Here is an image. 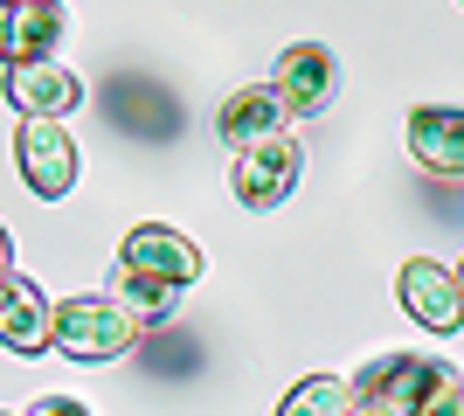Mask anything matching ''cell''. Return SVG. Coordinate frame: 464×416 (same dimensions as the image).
I'll return each mask as SVG.
<instances>
[{
	"label": "cell",
	"mask_w": 464,
	"mask_h": 416,
	"mask_svg": "<svg viewBox=\"0 0 464 416\" xmlns=\"http://www.w3.org/2000/svg\"><path fill=\"white\" fill-rule=\"evenodd\" d=\"M139 340V326L125 319V305L118 298H63L56 305V334H49V347L70 361H118L125 347Z\"/></svg>",
	"instance_id": "cell-1"
},
{
	"label": "cell",
	"mask_w": 464,
	"mask_h": 416,
	"mask_svg": "<svg viewBox=\"0 0 464 416\" xmlns=\"http://www.w3.org/2000/svg\"><path fill=\"white\" fill-rule=\"evenodd\" d=\"M14 167H21V180H28L42 201H63L70 188H77V174H83V153H77V139H70V125H56V119H21Z\"/></svg>",
	"instance_id": "cell-2"
},
{
	"label": "cell",
	"mask_w": 464,
	"mask_h": 416,
	"mask_svg": "<svg viewBox=\"0 0 464 416\" xmlns=\"http://www.w3.org/2000/svg\"><path fill=\"white\" fill-rule=\"evenodd\" d=\"M298 174H305V153H298L291 132H277V139L243 146V153L229 160V195L243 201V208H277V201H291Z\"/></svg>",
	"instance_id": "cell-3"
},
{
	"label": "cell",
	"mask_w": 464,
	"mask_h": 416,
	"mask_svg": "<svg viewBox=\"0 0 464 416\" xmlns=\"http://www.w3.org/2000/svg\"><path fill=\"white\" fill-rule=\"evenodd\" d=\"M118 271L188 292L194 277H201V250H194V237H180L174 222H132L125 243H118Z\"/></svg>",
	"instance_id": "cell-4"
},
{
	"label": "cell",
	"mask_w": 464,
	"mask_h": 416,
	"mask_svg": "<svg viewBox=\"0 0 464 416\" xmlns=\"http://www.w3.org/2000/svg\"><path fill=\"white\" fill-rule=\"evenodd\" d=\"M271 91H277V104H285V119H319L333 104V91H340L333 49L326 42H291L285 56H277V70H271Z\"/></svg>",
	"instance_id": "cell-5"
},
{
	"label": "cell",
	"mask_w": 464,
	"mask_h": 416,
	"mask_svg": "<svg viewBox=\"0 0 464 416\" xmlns=\"http://www.w3.org/2000/svg\"><path fill=\"white\" fill-rule=\"evenodd\" d=\"M63 35H70V7L63 0H0V63H56Z\"/></svg>",
	"instance_id": "cell-6"
},
{
	"label": "cell",
	"mask_w": 464,
	"mask_h": 416,
	"mask_svg": "<svg viewBox=\"0 0 464 416\" xmlns=\"http://www.w3.org/2000/svg\"><path fill=\"white\" fill-rule=\"evenodd\" d=\"M395 298H402V313L416 319V326H430V334H458L464 326V285L450 264L437 257H409L402 271H395Z\"/></svg>",
	"instance_id": "cell-7"
},
{
	"label": "cell",
	"mask_w": 464,
	"mask_h": 416,
	"mask_svg": "<svg viewBox=\"0 0 464 416\" xmlns=\"http://www.w3.org/2000/svg\"><path fill=\"white\" fill-rule=\"evenodd\" d=\"M402 139H409V160L423 174L464 180V104H416Z\"/></svg>",
	"instance_id": "cell-8"
},
{
	"label": "cell",
	"mask_w": 464,
	"mask_h": 416,
	"mask_svg": "<svg viewBox=\"0 0 464 416\" xmlns=\"http://www.w3.org/2000/svg\"><path fill=\"white\" fill-rule=\"evenodd\" d=\"M0 91H7V104H14L21 119H56V125L83 104L77 70H63V63H21V70L0 77Z\"/></svg>",
	"instance_id": "cell-9"
},
{
	"label": "cell",
	"mask_w": 464,
	"mask_h": 416,
	"mask_svg": "<svg viewBox=\"0 0 464 416\" xmlns=\"http://www.w3.org/2000/svg\"><path fill=\"white\" fill-rule=\"evenodd\" d=\"M49 334H56V305L42 298V285L28 271H14L7 285H0V347L28 361V354L49 347Z\"/></svg>",
	"instance_id": "cell-10"
},
{
	"label": "cell",
	"mask_w": 464,
	"mask_h": 416,
	"mask_svg": "<svg viewBox=\"0 0 464 416\" xmlns=\"http://www.w3.org/2000/svg\"><path fill=\"white\" fill-rule=\"evenodd\" d=\"M285 104H277V91L264 83V91H236L222 111H215V132H222V146L229 153H243V146H264V139L285 132Z\"/></svg>",
	"instance_id": "cell-11"
},
{
	"label": "cell",
	"mask_w": 464,
	"mask_h": 416,
	"mask_svg": "<svg viewBox=\"0 0 464 416\" xmlns=\"http://www.w3.org/2000/svg\"><path fill=\"white\" fill-rule=\"evenodd\" d=\"M423 368H430V354H374L353 375V402H388V410L409 416V402L423 389Z\"/></svg>",
	"instance_id": "cell-12"
},
{
	"label": "cell",
	"mask_w": 464,
	"mask_h": 416,
	"mask_svg": "<svg viewBox=\"0 0 464 416\" xmlns=\"http://www.w3.org/2000/svg\"><path fill=\"white\" fill-rule=\"evenodd\" d=\"M111 298L125 305V319H132V326H167V319L180 313V292H174V285L132 277V271H118V264H111Z\"/></svg>",
	"instance_id": "cell-13"
},
{
	"label": "cell",
	"mask_w": 464,
	"mask_h": 416,
	"mask_svg": "<svg viewBox=\"0 0 464 416\" xmlns=\"http://www.w3.org/2000/svg\"><path fill=\"white\" fill-rule=\"evenodd\" d=\"M347 402H353V389L340 375H305L285 402H277V416H347Z\"/></svg>",
	"instance_id": "cell-14"
},
{
	"label": "cell",
	"mask_w": 464,
	"mask_h": 416,
	"mask_svg": "<svg viewBox=\"0 0 464 416\" xmlns=\"http://www.w3.org/2000/svg\"><path fill=\"white\" fill-rule=\"evenodd\" d=\"M21 416H91V410H83L77 396H35V402H28Z\"/></svg>",
	"instance_id": "cell-15"
},
{
	"label": "cell",
	"mask_w": 464,
	"mask_h": 416,
	"mask_svg": "<svg viewBox=\"0 0 464 416\" xmlns=\"http://www.w3.org/2000/svg\"><path fill=\"white\" fill-rule=\"evenodd\" d=\"M7 277H14V237L0 229V285H7Z\"/></svg>",
	"instance_id": "cell-16"
},
{
	"label": "cell",
	"mask_w": 464,
	"mask_h": 416,
	"mask_svg": "<svg viewBox=\"0 0 464 416\" xmlns=\"http://www.w3.org/2000/svg\"><path fill=\"white\" fill-rule=\"evenodd\" d=\"M347 416H402V410H388V402H347Z\"/></svg>",
	"instance_id": "cell-17"
},
{
	"label": "cell",
	"mask_w": 464,
	"mask_h": 416,
	"mask_svg": "<svg viewBox=\"0 0 464 416\" xmlns=\"http://www.w3.org/2000/svg\"><path fill=\"white\" fill-rule=\"evenodd\" d=\"M458 285H464V271H458Z\"/></svg>",
	"instance_id": "cell-18"
}]
</instances>
